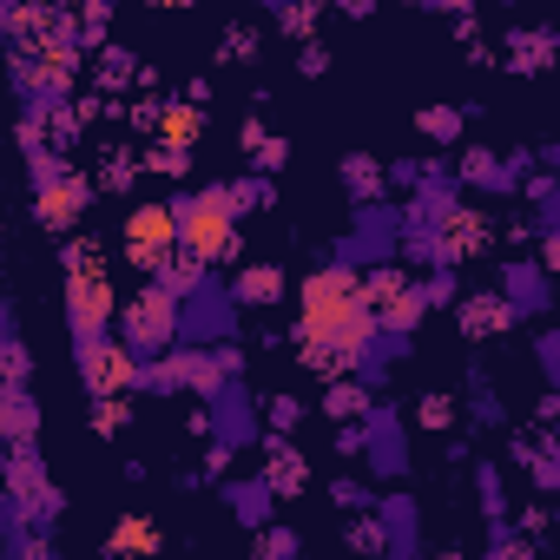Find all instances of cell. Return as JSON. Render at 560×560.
I'll use <instances>...</instances> for the list:
<instances>
[{"instance_id":"cell-1","label":"cell","mask_w":560,"mask_h":560,"mask_svg":"<svg viewBox=\"0 0 560 560\" xmlns=\"http://www.w3.org/2000/svg\"><path fill=\"white\" fill-rule=\"evenodd\" d=\"M297 317H303V336L310 343H330L336 356H343V369L369 349V310H362V277L356 271H317V277H303V290H297Z\"/></svg>"},{"instance_id":"cell-2","label":"cell","mask_w":560,"mask_h":560,"mask_svg":"<svg viewBox=\"0 0 560 560\" xmlns=\"http://www.w3.org/2000/svg\"><path fill=\"white\" fill-rule=\"evenodd\" d=\"M171 218H178V245L199 264L238 258V199L231 192H199V199H184Z\"/></svg>"},{"instance_id":"cell-3","label":"cell","mask_w":560,"mask_h":560,"mask_svg":"<svg viewBox=\"0 0 560 560\" xmlns=\"http://www.w3.org/2000/svg\"><path fill=\"white\" fill-rule=\"evenodd\" d=\"M67 310H73V330L80 336H99L106 323H112V284H106V271H99V258L93 251H73V264H67Z\"/></svg>"},{"instance_id":"cell-4","label":"cell","mask_w":560,"mask_h":560,"mask_svg":"<svg viewBox=\"0 0 560 560\" xmlns=\"http://www.w3.org/2000/svg\"><path fill=\"white\" fill-rule=\"evenodd\" d=\"M422 303H429V290H416L403 271L362 277V310H369V323H383V330H409L422 317Z\"/></svg>"},{"instance_id":"cell-5","label":"cell","mask_w":560,"mask_h":560,"mask_svg":"<svg viewBox=\"0 0 560 560\" xmlns=\"http://www.w3.org/2000/svg\"><path fill=\"white\" fill-rule=\"evenodd\" d=\"M119 317H126L132 349H165V343H171V330H178V290L152 284V290H139Z\"/></svg>"},{"instance_id":"cell-6","label":"cell","mask_w":560,"mask_h":560,"mask_svg":"<svg viewBox=\"0 0 560 560\" xmlns=\"http://www.w3.org/2000/svg\"><path fill=\"white\" fill-rule=\"evenodd\" d=\"M171 251H178V218H171V205H139V212L126 218V258L145 264V271H158Z\"/></svg>"},{"instance_id":"cell-7","label":"cell","mask_w":560,"mask_h":560,"mask_svg":"<svg viewBox=\"0 0 560 560\" xmlns=\"http://www.w3.org/2000/svg\"><path fill=\"white\" fill-rule=\"evenodd\" d=\"M86 383L99 396H126L139 383V356L126 343H86Z\"/></svg>"},{"instance_id":"cell-8","label":"cell","mask_w":560,"mask_h":560,"mask_svg":"<svg viewBox=\"0 0 560 560\" xmlns=\"http://www.w3.org/2000/svg\"><path fill=\"white\" fill-rule=\"evenodd\" d=\"M80 205H86V184H73V178H53V184H47V192H40V225H53V231H67Z\"/></svg>"},{"instance_id":"cell-9","label":"cell","mask_w":560,"mask_h":560,"mask_svg":"<svg viewBox=\"0 0 560 560\" xmlns=\"http://www.w3.org/2000/svg\"><path fill=\"white\" fill-rule=\"evenodd\" d=\"M205 132V119H199V106H165L158 112V139L165 145H178V152H192V139Z\"/></svg>"},{"instance_id":"cell-10","label":"cell","mask_w":560,"mask_h":560,"mask_svg":"<svg viewBox=\"0 0 560 560\" xmlns=\"http://www.w3.org/2000/svg\"><path fill=\"white\" fill-rule=\"evenodd\" d=\"M442 238H449V245H442L449 258H468V251H481V238H488V225H481L475 212H449V225H442Z\"/></svg>"},{"instance_id":"cell-11","label":"cell","mask_w":560,"mask_h":560,"mask_svg":"<svg viewBox=\"0 0 560 560\" xmlns=\"http://www.w3.org/2000/svg\"><path fill=\"white\" fill-rule=\"evenodd\" d=\"M277 290H284V271H277V264L238 271V297H245V303H277Z\"/></svg>"},{"instance_id":"cell-12","label":"cell","mask_w":560,"mask_h":560,"mask_svg":"<svg viewBox=\"0 0 560 560\" xmlns=\"http://www.w3.org/2000/svg\"><path fill=\"white\" fill-rule=\"evenodd\" d=\"M290 488H303V462L290 449H271V495H290Z\"/></svg>"},{"instance_id":"cell-13","label":"cell","mask_w":560,"mask_h":560,"mask_svg":"<svg viewBox=\"0 0 560 560\" xmlns=\"http://www.w3.org/2000/svg\"><path fill=\"white\" fill-rule=\"evenodd\" d=\"M462 323H468V336H488V330H501V323H508V303H468V317H462Z\"/></svg>"},{"instance_id":"cell-14","label":"cell","mask_w":560,"mask_h":560,"mask_svg":"<svg viewBox=\"0 0 560 560\" xmlns=\"http://www.w3.org/2000/svg\"><path fill=\"white\" fill-rule=\"evenodd\" d=\"M323 409H330V416H362V409H369V396H362V390H356V383H336V390H330V403H323Z\"/></svg>"},{"instance_id":"cell-15","label":"cell","mask_w":560,"mask_h":560,"mask_svg":"<svg viewBox=\"0 0 560 560\" xmlns=\"http://www.w3.org/2000/svg\"><path fill=\"white\" fill-rule=\"evenodd\" d=\"M112 547H158V527L152 521H119L112 527Z\"/></svg>"},{"instance_id":"cell-16","label":"cell","mask_w":560,"mask_h":560,"mask_svg":"<svg viewBox=\"0 0 560 560\" xmlns=\"http://www.w3.org/2000/svg\"><path fill=\"white\" fill-rule=\"evenodd\" d=\"M422 132H436V139H449V132H462V119H455L449 106H429V112H422Z\"/></svg>"},{"instance_id":"cell-17","label":"cell","mask_w":560,"mask_h":560,"mask_svg":"<svg viewBox=\"0 0 560 560\" xmlns=\"http://www.w3.org/2000/svg\"><path fill=\"white\" fill-rule=\"evenodd\" d=\"M93 422H99V429L112 436V429L126 422V409H119V396H99V409H93Z\"/></svg>"},{"instance_id":"cell-18","label":"cell","mask_w":560,"mask_h":560,"mask_svg":"<svg viewBox=\"0 0 560 560\" xmlns=\"http://www.w3.org/2000/svg\"><path fill=\"white\" fill-rule=\"evenodd\" d=\"M284 27H290V34H310V27H317V8H310V0H297V8L284 14Z\"/></svg>"},{"instance_id":"cell-19","label":"cell","mask_w":560,"mask_h":560,"mask_svg":"<svg viewBox=\"0 0 560 560\" xmlns=\"http://www.w3.org/2000/svg\"><path fill=\"white\" fill-rule=\"evenodd\" d=\"M449 416H455L449 396H429V403H422V422H429V429H449Z\"/></svg>"},{"instance_id":"cell-20","label":"cell","mask_w":560,"mask_h":560,"mask_svg":"<svg viewBox=\"0 0 560 560\" xmlns=\"http://www.w3.org/2000/svg\"><path fill=\"white\" fill-rule=\"evenodd\" d=\"M336 8H349V14H369V8H377V0H336Z\"/></svg>"},{"instance_id":"cell-21","label":"cell","mask_w":560,"mask_h":560,"mask_svg":"<svg viewBox=\"0 0 560 560\" xmlns=\"http://www.w3.org/2000/svg\"><path fill=\"white\" fill-rule=\"evenodd\" d=\"M158 8H192V0H158Z\"/></svg>"}]
</instances>
